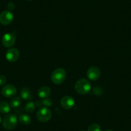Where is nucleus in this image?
Returning a JSON list of instances; mask_svg holds the SVG:
<instances>
[{
  "label": "nucleus",
  "instance_id": "obj_1",
  "mask_svg": "<svg viewBox=\"0 0 131 131\" xmlns=\"http://www.w3.org/2000/svg\"><path fill=\"white\" fill-rule=\"evenodd\" d=\"M75 91L80 94H88L91 89V84L85 79H81L78 80L75 85Z\"/></svg>",
  "mask_w": 131,
  "mask_h": 131
},
{
  "label": "nucleus",
  "instance_id": "obj_2",
  "mask_svg": "<svg viewBox=\"0 0 131 131\" xmlns=\"http://www.w3.org/2000/svg\"><path fill=\"white\" fill-rule=\"evenodd\" d=\"M66 78V73L63 68H57L54 70L51 75V80L53 84L56 85L61 84L65 81Z\"/></svg>",
  "mask_w": 131,
  "mask_h": 131
},
{
  "label": "nucleus",
  "instance_id": "obj_3",
  "mask_svg": "<svg viewBox=\"0 0 131 131\" xmlns=\"http://www.w3.org/2000/svg\"><path fill=\"white\" fill-rule=\"evenodd\" d=\"M17 124V118L16 114H9L5 116L3 120V128L7 130H11L16 127Z\"/></svg>",
  "mask_w": 131,
  "mask_h": 131
},
{
  "label": "nucleus",
  "instance_id": "obj_4",
  "mask_svg": "<svg viewBox=\"0 0 131 131\" xmlns=\"http://www.w3.org/2000/svg\"><path fill=\"white\" fill-rule=\"evenodd\" d=\"M51 112L49 108L46 107L40 108L37 113V118L40 122L45 123L47 122L51 119Z\"/></svg>",
  "mask_w": 131,
  "mask_h": 131
},
{
  "label": "nucleus",
  "instance_id": "obj_5",
  "mask_svg": "<svg viewBox=\"0 0 131 131\" xmlns=\"http://www.w3.org/2000/svg\"><path fill=\"white\" fill-rule=\"evenodd\" d=\"M13 19L14 15L10 10H5L0 14V23L2 25H10Z\"/></svg>",
  "mask_w": 131,
  "mask_h": 131
},
{
  "label": "nucleus",
  "instance_id": "obj_6",
  "mask_svg": "<svg viewBox=\"0 0 131 131\" xmlns=\"http://www.w3.org/2000/svg\"><path fill=\"white\" fill-rule=\"evenodd\" d=\"M16 43V37L13 34L7 33L2 37V44L5 48H11Z\"/></svg>",
  "mask_w": 131,
  "mask_h": 131
},
{
  "label": "nucleus",
  "instance_id": "obj_7",
  "mask_svg": "<svg viewBox=\"0 0 131 131\" xmlns=\"http://www.w3.org/2000/svg\"><path fill=\"white\" fill-rule=\"evenodd\" d=\"M17 93V89L16 87L12 84L5 85L2 89V95L6 98H12Z\"/></svg>",
  "mask_w": 131,
  "mask_h": 131
},
{
  "label": "nucleus",
  "instance_id": "obj_8",
  "mask_svg": "<svg viewBox=\"0 0 131 131\" xmlns=\"http://www.w3.org/2000/svg\"><path fill=\"white\" fill-rule=\"evenodd\" d=\"M100 70L96 66H92L88 69L87 71V77L88 79L92 81L98 80L100 77Z\"/></svg>",
  "mask_w": 131,
  "mask_h": 131
},
{
  "label": "nucleus",
  "instance_id": "obj_9",
  "mask_svg": "<svg viewBox=\"0 0 131 131\" xmlns=\"http://www.w3.org/2000/svg\"><path fill=\"white\" fill-rule=\"evenodd\" d=\"M75 100L70 96H65L60 100V105L64 109H71L75 105Z\"/></svg>",
  "mask_w": 131,
  "mask_h": 131
},
{
  "label": "nucleus",
  "instance_id": "obj_10",
  "mask_svg": "<svg viewBox=\"0 0 131 131\" xmlns=\"http://www.w3.org/2000/svg\"><path fill=\"white\" fill-rule=\"evenodd\" d=\"M19 57V51L17 48H10L6 53V59L10 62L17 61Z\"/></svg>",
  "mask_w": 131,
  "mask_h": 131
},
{
  "label": "nucleus",
  "instance_id": "obj_11",
  "mask_svg": "<svg viewBox=\"0 0 131 131\" xmlns=\"http://www.w3.org/2000/svg\"><path fill=\"white\" fill-rule=\"evenodd\" d=\"M20 95H21V98L25 100L30 101V100H32L33 98V95L31 90L28 88H23L20 92Z\"/></svg>",
  "mask_w": 131,
  "mask_h": 131
},
{
  "label": "nucleus",
  "instance_id": "obj_12",
  "mask_svg": "<svg viewBox=\"0 0 131 131\" xmlns=\"http://www.w3.org/2000/svg\"><path fill=\"white\" fill-rule=\"evenodd\" d=\"M39 97L41 98H46L51 94V89L47 86H43L40 88L37 92Z\"/></svg>",
  "mask_w": 131,
  "mask_h": 131
},
{
  "label": "nucleus",
  "instance_id": "obj_13",
  "mask_svg": "<svg viewBox=\"0 0 131 131\" xmlns=\"http://www.w3.org/2000/svg\"><path fill=\"white\" fill-rule=\"evenodd\" d=\"M10 105L7 101H0V113L3 114L8 113L10 111Z\"/></svg>",
  "mask_w": 131,
  "mask_h": 131
},
{
  "label": "nucleus",
  "instance_id": "obj_14",
  "mask_svg": "<svg viewBox=\"0 0 131 131\" xmlns=\"http://www.w3.org/2000/svg\"><path fill=\"white\" fill-rule=\"evenodd\" d=\"M19 120L20 123L25 125H28L30 124L31 122V117L28 114H25V113L20 114L19 116Z\"/></svg>",
  "mask_w": 131,
  "mask_h": 131
},
{
  "label": "nucleus",
  "instance_id": "obj_15",
  "mask_svg": "<svg viewBox=\"0 0 131 131\" xmlns=\"http://www.w3.org/2000/svg\"><path fill=\"white\" fill-rule=\"evenodd\" d=\"M21 104V99L20 97L16 96L14 97L11 100L10 103V107L13 109H17V108L19 107V106Z\"/></svg>",
  "mask_w": 131,
  "mask_h": 131
},
{
  "label": "nucleus",
  "instance_id": "obj_16",
  "mask_svg": "<svg viewBox=\"0 0 131 131\" xmlns=\"http://www.w3.org/2000/svg\"><path fill=\"white\" fill-rule=\"evenodd\" d=\"M36 104L33 102H28L27 104H26L25 106V110L27 113H32L35 111L36 110Z\"/></svg>",
  "mask_w": 131,
  "mask_h": 131
},
{
  "label": "nucleus",
  "instance_id": "obj_17",
  "mask_svg": "<svg viewBox=\"0 0 131 131\" xmlns=\"http://www.w3.org/2000/svg\"><path fill=\"white\" fill-rule=\"evenodd\" d=\"M88 131H101V127L98 124L93 123L89 126Z\"/></svg>",
  "mask_w": 131,
  "mask_h": 131
},
{
  "label": "nucleus",
  "instance_id": "obj_18",
  "mask_svg": "<svg viewBox=\"0 0 131 131\" xmlns=\"http://www.w3.org/2000/svg\"><path fill=\"white\" fill-rule=\"evenodd\" d=\"M42 102L43 106H46V107H50L53 105V103L52 102H51V100L47 98H45L43 100H42Z\"/></svg>",
  "mask_w": 131,
  "mask_h": 131
},
{
  "label": "nucleus",
  "instance_id": "obj_19",
  "mask_svg": "<svg viewBox=\"0 0 131 131\" xmlns=\"http://www.w3.org/2000/svg\"><path fill=\"white\" fill-rule=\"evenodd\" d=\"M7 82V78L5 75H0V86L3 85Z\"/></svg>",
  "mask_w": 131,
  "mask_h": 131
},
{
  "label": "nucleus",
  "instance_id": "obj_20",
  "mask_svg": "<svg viewBox=\"0 0 131 131\" xmlns=\"http://www.w3.org/2000/svg\"><path fill=\"white\" fill-rule=\"evenodd\" d=\"M93 92H94V94H96V95H100L102 93L101 88H99V87H96L94 90H93Z\"/></svg>",
  "mask_w": 131,
  "mask_h": 131
},
{
  "label": "nucleus",
  "instance_id": "obj_21",
  "mask_svg": "<svg viewBox=\"0 0 131 131\" xmlns=\"http://www.w3.org/2000/svg\"><path fill=\"white\" fill-rule=\"evenodd\" d=\"M7 7H8V8L9 10H14L15 8V5L13 3H9L8 4V6H7Z\"/></svg>",
  "mask_w": 131,
  "mask_h": 131
},
{
  "label": "nucleus",
  "instance_id": "obj_22",
  "mask_svg": "<svg viewBox=\"0 0 131 131\" xmlns=\"http://www.w3.org/2000/svg\"><path fill=\"white\" fill-rule=\"evenodd\" d=\"M2 122V118H1V116H0V123Z\"/></svg>",
  "mask_w": 131,
  "mask_h": 131
},
{
  "label": "nucleus",
  "instance_id": "obj_23",
  "mask_svg": "<svg viewBox=\"0 0 131 131\" xmlns=\"http://www.w3.org/2000/svg\"><path fill=\"white\" fill-rule=\"evenodd\" d=\"M105 131H113V130H111V129H108V130H105Z\"/></svg>",
  "mask_w": 131,
  "mask_h": 131
},
{
  "label": "nucleus",
  "instance_id": "obj_24",
  "mask_svg": "<svg viewBox=\"0 0 131 131\" xmlns=\"http://www.w3.org/2000/svg\"><path fill=\"white\" fill-rule=\"evenodd\" d=\"M26 1H31V0H26Z\"/></svg>",
  "mask_w": 131,
  "mask_h": 131
},
{
  "label": "nucleus",
  "instance_id": "obj_25",
  "mask_svg": "<svg viewBox=\"0 0 131 131\" xmlns=\"http://www.w3.org/2000/svg\"><path fill=\"white\" fill-rule=\"evenodd\" d=\"M80 131H85V130H80Z\"/></svg>",
  "mask_w": 131,
  "mask_h": 131
}]
</instances>
